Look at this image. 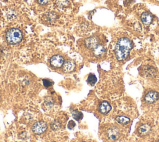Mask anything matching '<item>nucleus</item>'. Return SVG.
Masks as SVG:
<instances>
[{"instance_id":"20e7f679","label":"nucleus","mask_w":159,"mask_h":142,"mask_svg":"<svg viewBox=\"0 0 159 142\" xmlns=\"http://www.w3.org/2000/svg\"><path fill=\"white\" fill-rule=\"evenodd\" d=\"M50 62V64L53 67L55 68H59L63 66L64 64V59L60 55H55L51 57Z\"/></svg>"},{"instance_id":"7ed1b4c3","label":"nucleus","mask_w":159,"mask_h":142,"mask_svg":"<svg viewBox=\"0 0 159 142\" xmlns=\"http://www.w3.org/2000/svg\"><path fill=\"white\" fill-rule=\"evenodd\" d=\"M47 128V124L43 121H39L34 123L32 126V131L36 134H41L45 131Z\"/></svg>"},{"instance_id":"1a4fd4ad","label":"nucleus","mask_w":159,"mask_h":142,"mask_svg":"<svg viewBox=\"0 0 159 142\" xmlns=\"http://www.w3.org/2000/svg\"><path fill=\"white\" fill-rule=\"evenodd\" d=\"M141 20L143 24L147 26V25H149L152 22V16L150 13H148L147 12H145L142 13V14L141 15Z\"/></svg>"},{"instance_id":"4468645a","label":"nucleus","mask_w":159,"mask_h":142,"mask_svg":"<svg viewBox=\"0 0 159 142\" xmlns=\"http://www.w3.org/2000/svg\"><path fill=\"white\" fill-rule=\"evenodd\" d=\"M72 116L74 118V119L76 120H80L83 118V113L78 111L77 110H75L72 111Z\"/></svg>"},{"instance_id":"aec40b11","label":"nucleus","mask_w":159,"mask_h":142,"mask_svg":"<svg viewBox=\"0 0 159 142\" xmlns=\"http://www.w3.org/2000/svg\"><path fill=\"white\" fill-rule=\"evenodd\" d=\"M75 125H76L75 123L73 121L71 120V121H69V123H68V128L69 129H73V128L75 126Z\"/></svg>"},{"instance_id":"5701e85b","label":"nucleus","mask_w":159,"mask_h":142,"mask_svg":"<svg viewBox=\"0 0 159 142\" xmlns=\"http://www.w3.org/2000/svg\"><path fill=\"white\" fill-rule=\"evenodd\" d=\"M53 142H54V141H53Z\"/></svg>"},{"instance_id":"f03ea898","label":"nucleus","mask_w":159,"mask_h":142,"mask_svg":"<svg viewBox=\"0 0 159 142\" xmlns=\"http://www.w3.org/2000/svg\"><path fill=\"white\" fill-rule=\"evenodd\" d=\"M22 34L21 31L16 28L10 29L6 34V39L10 44H17L22 40Z\"/></svg>"},{"instance_id":"f8f14e48","label":"nucleus","mask_w":159,"mask_h":142,"mask_svg":"<svg viewBox=\"0 0 159 142\" xmlns=\"http://www.w3.org/2000/svg\"><path fill=\"white\" fill-rule=\"evenodd\" d=\"M151 131V126L148 124H143L139 128V132L141 135H147Z\"/></svg>"},{"instance_id":"ddd939ff","label":"nucleus","mask_w":159,"mask_h":142,"mask_svg":"<svg viewBox=\"0 0 159 142\" xmlns=\"http://www.w3.org/2000/svg\"><path fill=\"white\" fill-rule=\"evenodd\" d=\"M116 120L121 125H127L130 122V118L125 116H118L116 118Z\"/></svg>"},{"instance_id":"f257e3e1","label":"nucleus","mask_w":159,"mask_h":142,"mask_svg":"<svg viewBox=\"0 0 159 142\" xmlns=\"http://www.w3.org/2000/svg\"><path fill=\"white\" fill-rule=\"evenodd\" d=\"M132 48V44L129 39L122 37L119 39L115 47V54L117 59L120 61L125 59Z\"/></svg>"},{"instance_id":"b1692460","label":"nucleus","mask_w":159,"mask_h":142,"mask_svg":"<svg viewBox=\"0 0 159 142\" xmlns=\"http://www.w3.org/2000/svg\"><path fill=\"white\" fill-rule=\"evenodd\" d=\"M158 142H159V141H158Z\"/></svg>"},{"instance_id":"a211bd4d","label":"nucleus","mask_w":159,"mask_h":142,"mask_svg":"<svg viewBox=\"0 0 159 142\" xmlns=\"http://www.w3.org/2000/svg\"><path fill=\"white\" fill-rule=\"evenodd\" d=\"M60 128V123L58 121L55 120L51 123V128L53 130H57Z\"/></svg>"},{"instance_id":"4be33fe9","label":"nucleus","mask_w":159,"mask_h":142,"mask_svg":"<svg viewBox=\"0 0 159 142\" xmlns=\"http://www.w3.org/2000/svg\"><path fill=\"white\" fill-rule=\"evenodd\" d=\"M82 142H85V141H82Z\"/></svg>"},{"instance_id":"0eeeda50","label":"nucleus","mask_w":159,"mask_h":142,"mask_svg":"<svg viewBox=\"0 0 159 142\" xmlns=\"http://www.w3.org/2000/svg\"><path fill=\"white\" fill-rule=\"evenodd\" d=\"M107 136L111 140H116L119 136V131L116 127L111 128L107 131Z\"/></svg>"},{"instance_id":"6e6552de","label":"nucleus","mask_w":159,"mask_h":142,"mask_svg":"<svg viewBox=\"0 0 159 142\" xmlns=\"http://www.w3.org/2000/svg\"><path fill=\"white\" fill-rule=\"evenodd\" d=\"M111 106L107 102H102L99 107V112L103 115L108 113L111 111Z\"/></svg>"},{"instance_id":"412c9836","label":"nucleus","mask_w":159,"mask_h":142,"mask_svg":"<svg viewBox=\"0 0 159 142\" xmlns=\"http://www.w3.org/2000/svg\"><path fill=\"white\" fill-rule=\"evenodd\" d=\"M49 0H38V2L40 4H45L48 2Z\"/></svg>"},{"instance_id":"dca6fc26","label":"nucleus","mask_w":159,"mask_h":142,"mask_svg":"<svg viewBox=\"0 0 159 142\" xmlns=\"http://www.w3.org/2000/svg\"><path fill=\"white\" fill-rule=\"evenodd\" d=\"M97 81V78L94 75V74H92L91 73L88 77V79H87V82L91 85H94L96 82Z\"/></svg>"},{"instance_id":"2eb2a0df","label":"nucleus","mask_w":159,"mask_h":142,"mask_svg":"<svg viewBox=\"0 0 159 142\" xmlns=\"http://www.w3.org/2000/svg\"><path fill=\"white\" fill-rule=\"evenodd\" d=\"M56 4L60 7H65L68 6L69 1L68 0H57Z\"/></svg>"},{"instance_id":"9d476101","label":"nucleus","mask_w":159,"mask_h":142,"mask_svg":"<svg viewBox=\"0 0 159 142\" xmlns=\"http://www.w3.org/2000/svg\"><path fill=\"white\" fill-rule=\"evenodd\" d=\"M106 52L104 47L101 44H98L94 49H93V54L96 57H101Z\"/></svg>"},{"instance_id":"423d86ee","label":"nucleus","mask_w":159,"mask_h":142,"mask_svg":"<svg viewBox=\"0 0 159 142\" xmlns=\"http://www.w3.org/2000/svg\"><path fill=\"white\" fill-rule=\"evenodd\" d=\"M84 43L86 47L93 49L99 44V40L96 37L91 36L86 39Z\"/></svg>"},{"instance_id":"39448f33","label":"nucleus","mask_w":159,"mask_h":142,"mask_svg":"<svg viewBox=\"0 0 159 142\" xmlns=\"http://www.w3.org/2000/svg\"><path fill=\"white\" fill-rule=\"evenodd\" d=\"M159 98V93L156 91H150L145 96V101L148 103L155 102Z\"/></svg>"},{"instance_id":"9b49d317","label":"nucleus","mask_w":159,"mask_h":142,"mask_svg":"<svg viewBox=\"0 0 159 142\" xmlns=\"http://www.w3.org/2000/svg\"><path fill=\"white\" fill-rule=\"evenodd\" d=\"M63 70L66 72H70L73 71L75 68V64L71 60H67L66 62H64V64L63 65Z\"/></svg>"},{"instance_id":"6ab92c4d","label":"nucleus","mask_w":159,"mask_h":142,"mask_svg":"<svg viewBox=\"0 0 159 142\" xmlns=\"http://www.w3.org/2000/svg\"><path fill=\"white\" fill-rule=\"evenodd\" d=\"M43 85H44L45 87H49V86H50V85H52L53 82H51V81H50V80H48V79H43Z\"/></svg>"},{"instance_id":"f3484780","label":"nucleus","mask_w":159,"mask_h":142,"mask_svg":"<svg viewBox=\"0 0 159 142\" xmlns=\"http://www.w3.org/2000/svg\"><path fill=\"white\" fill-rule=\"evenodd\" d=\"M56 17H57V15H56V13L54 12H50L47 14V19H48V21L50 22L55 21Z\"/></svg>"}]
</instances>
